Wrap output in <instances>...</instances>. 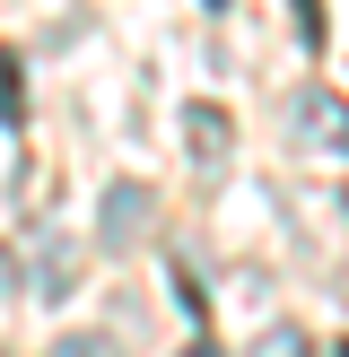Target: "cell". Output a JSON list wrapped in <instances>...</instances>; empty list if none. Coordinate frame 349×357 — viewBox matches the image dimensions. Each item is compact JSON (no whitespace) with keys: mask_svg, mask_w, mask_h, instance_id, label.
I'll list each match as a JSON object with an SVG mask.
<instances>
[{"mask_svg":"<svg viewBox=\"0 0 349 357\" xmlns=\"http://www.w3.org/2000/svg\"><path fill=\"white\" fill-rule=\"evenodd\" d=\"M184 357H218V340H192V349H184Z\"/></svg>","mask_w":349,"mask_h":357,"instance_id":"cell-9","label":"cell"},{"mask_svg":"<svg viewBox=\"0 0 349 357\" xmlns=\"http://www.w3.org/2000/svg\"><path fill=\"white\" fill-rule=\"evenodd\" d=\"M0 296H17V253L0 244Z\"/></svg>","mask_w":349,"mask_h":357,"instance_id":"cell-8","label":"cell"},{"mask_svg":"<svg viewBox=\"0 0 349 357\" xmlns=\"http://www.w3.org/2000/svg\"><path fill=\"white\" fill-rule=\"evenodd\" d=\"M253 357H314V340H306L297 323H279V331H262V349H253Z\"/></svg>","mask_w":349,"mask_h":357,"instance_id":"cell-7","label":"cell"},{"mask_svg":"<svg viewBox=\"0 0 349 357\" xmlns=\"http://www.w3.org/2000/svg\"><path fill=\"white\" fill-rule=\"evenodd\" d=\"M44 357H122V349L105 340V331H61V340H52Z\"/></svg>","mask_w":349,"mask_h":357,"instance_id":"cell-6","label":"cell"},{"mask_svg":"<svg viewBox=\"0 0 349 357\" xmlns=\"http://www.w3.org/2000/svg\"><path fill=\"white\" fill-rule=\"evenodd\" d=\"M297 131H306L323 157H349V105L332 96V87H306V96H297Z\"/></svg>","mask_w":349,"mask_h":357,"instance_id":"cell-4","label":"cell"},{"mask_svg":"<svg viewBox=\"0 0 349 357\" xmlns=\"http://www.w3.org/2000/svg\"><path fill=\"white\" fill-rule=\"evenodd\" d=\"M209 9H218V0H209Z\"/></svg>","mask_w":349,"mask_h":357,"instance_id":"cell-11","label":"cell"},{"mask_svg":"<svg viewBox=\"0 0 349 357\" xmlns=\"http://www.w3.org/2000/svg\"><path fill=\"white\" fill-rule=\"evenodd\" d=\"M27 288H35V305H61V296L79 288V244H70V236H35Z\"/></svg>","mask_w":349,"mask_h":357,"instance_id":"cell-2","label":"cell"},{"mask_svg":"<svg viewBox=\"0 0 349 357\" xmlns=\"http://www.w3.org/2000/svg\"><path fill=\"white\" fill-rule=\"evenodd\" d=\"M184 149L201 174H218L227 157H236V122H227V105H184Z\"/></svg>","mask_w":349,"mask_h":357,"instance_id":"cell-3","label":"cell"},{"mask_svg":"<svg viewBox=\"0 0 349 357\" xmlns=\"http://www.w3.org/2000/svg\"><path fill=\"white\" fill-rule=\"evenodd\" d=\"M149 218H157V192L140 183V174H114V183H105V201H96V236L114 244V253H131V244L149 236Z\"/></svg>","mask_w":349,"mask_h":357,"instance_id":"cell-1","label":"cell"},{"mask_svg":"<svg viewBox=\"0 0 349 357\" xmlns=\"http://www.w3.org/2000/svg\"><path fill=\"white\" fill-rule=\"evenodd\" d=\"M332 357H349V340H332Z\"/></svg>","mask_w":349,"mask_h":357,"instance_id":"cell-10","label":"cell"},{"mask_svg":"<svg viewBox=\"0 0 349 357\" xmlns=\"http://www.w3.org/2000/svg\"><path fill=\"white\" fill-rule=\"evenodd\" d=\"M17 79H27V70H17V52L0 44V122H27V87Z\"/></svg>","mask_w":349,"mask_h":357,"instance_id":"cell-5","label":"cell"}]
</instances>
